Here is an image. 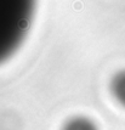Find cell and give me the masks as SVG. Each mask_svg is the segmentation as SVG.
<instances>
[{"label":"cell","mask_w":125,"mask_h":130,"mask_svg":"<svg viewBox=\"0 0 125 130\" xmlns=\"http://www.w3.org/2000/svg\"><path fill=\"white\" fill-rule=\"evenodd\" d=\"M64 130H96L91 123L89 122H85V120H75V122H72V123H69L67 125V128Z\"/></svg>","instance_id":"3"},{"label":"cell","mask_w":125,"mask_h":130,"mask_svg":"<svg viewBox=\"0 0 125 130\" xmlns=\"http://www.w3.org/2000/svg\"><path fill=\"white\" fill-rule=\"evenodd\" d=\"M33 0H0V12L3 10H26Z\"/></svg>","instance_id":"1"},{"label":"cell","mask_w":125,"mask_h":130,"mask_svg":"<svg viewBox=\"0 0 125 130\" xmlns=\"http://www.w3.org/2000/svg\"><path fill=\"white\" fill-rule=\"evenodd\" d=\"M114 92L119 102L125 106V72L118 74L117 79L114 80Z\"/></svg>","instance_id":"2"}]
</instances>
